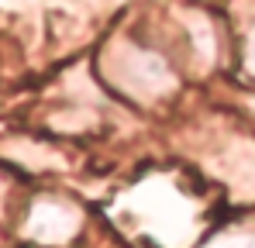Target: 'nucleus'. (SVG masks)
<instances>
[{
	"mask_svg": "<svg viewBox=\"0 0 255 248\" xmlns=\"http://www.w3.org/2000/svg\"><path fill=\"white\" fill-rule=\"evenodd\" d=\"M80 231V210L66 200H38L28 214V235L38 245H66Z\"/></svg>",
	"mask_w": 255,
	"mask_h": 248,
	"instance_id": "nucleus-1",
	"label": "nucleus"
}]
</instances>
